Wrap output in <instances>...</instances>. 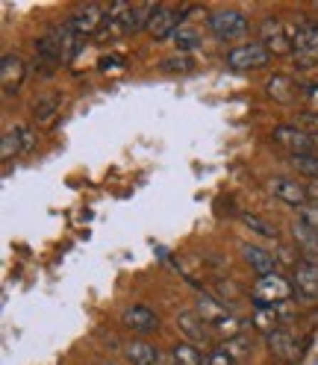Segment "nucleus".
I'll use <instances>...</instances> for the list:
<instances>
[{
	"label": "nucleus",
	"instance_id": "f03ea898",
	"mask_svg": "<svg viewBox=\"0 0 318 365\" xmlns=\"http://www.w3.org/2000/svg\"><path fill=\"white\" fill-rule=\"evenodd\" d=\"M294 294V286L292 280H286L283 274H265V277H260L251 289V298H254V307H271L277 309L280 304H289Z\"/></svg>",
	"mask_w": 318,
	"mask_h": 365
},
{
	"label": "nucleus",
	"instance_id": "39448f33",
	"mask_svg": "<svg viewBox=\"0 0 318 365\" xmlns=\"http://www.w3.org/2000/svg\"><path fill=\"white\" fill-rule=\"evenodd\" d=\"M260 41L265 44V51L271 56H286L292 53V38H289V27H286V21L275 18V15H268L262 24H260Z\"/></svg>",
	"mask_w": 318,
	"mask_h": 365
},
{
	"label": "nucleus",
	"instance_id": "b1692460",
	"mask_svg": "<svg viewBox=\"0 0 318 365\" xmlns=\"http://www.w3.org/2000/svg\"><path fill=\"white\" fill-rule=\"evenodd\" d=\"M242 224H245L251 233H257V236H262V239H275V242H277V227H271L265 218L251 215V212H242Z\"/></svg>",
	"mask_w": 318,
	"mask_h": 365
},
{
	"label": "nucleus",
	"instance_id": "c756f323",
	"mask_svg": "<svg viewBox=\"0 0 318 365\" xmlns=\"http://www.w3.org/2000/svg\"><path fill=\"white\" fill-rule=\"evenodd\" d=\"M301 221L309 224L312 230H318V203H307V207H301Z\"/></svg>",
	"mask_w": 318,
	"mask_h": 365
},
{
	"label": "nucleus",
	"instance_id": "2f4dec72",
	"mask_svg": "<svg viewBox=\"0 0 318 365\" xmlns=\"http://www.w3.org/2000/svg\"><path fill=\"white\" fill-rule=\"evenodd\" d=\"M304 98L309 101V109H312V112H318V83H312V86L304 91Z\"/></svg>",
	"mask_w": 318,
	"mask_h": 365
},
{
	"label": "nucleus",
	"instance_id": "7ed1b4c3",
	"mask_svg": "<svg viewBox=\"0 0 318 365\" xmlns=\"http://www.w3.org/2000/svg\"><path fill=\"white\" fill-rule=\"evenodd\" d=\"M207 24L218 41H236L247 33V18L239 9H215V12H210Z\"/></svg>",
	"mask_w": 318,
	"mask_h": 365
},
{
	"label": "nucleus",
	"instance_id": "7c9ffc66",
	"mask_svg": "<svg viewBox=\"0 0 318 365\" xmlns=\"http://www.w3.org/2000/svg\"><path fill=\"white\" fill-rule=\"evenodd\" d=\"M207 365H236L230 356H227L224 351H215V354H210V359H207Z\"/></svg>",
	"mask_w": 318,
	"mask_h": 365
},
{
	"label": "nucleus",
	"instance_id": "ddd939ff",
	"mask_svg": "<svg viewBox=\"0 0 318 365\" xmlns=\"http://www.w3.org/2000/svg\"><path fill=\"white\" fill-rule=\"evenodd\" d=\"M183 15H186V9H177V6H159V12L153 15L148 33H150L156 41H163V38H168V36L174 38V33L180 30V21H183Z\"/></svg>",
	"mask_w": 318,
	"mask_h": 365
},
{
	"label": "nucleus",
	"instance_id": "20e7f679",
	"mask_svg": "<svg viewBox=\"0 0 318 365\" xmlns=\"http://www.w3.org/2000/svg\"><path fill=\"white\" fill-rule=\"evenodd\" d=\"M271 59V53L265 51L262 41H247V44H236L233 51H227V65L233 71H257V68H265Z\"/></svg>",
	"mask_w": 318,
	"mask_h": 365
},
{
	"label": "nucleus",
	"instance_id": "1a4fd4ad",
	"mask_svg": "<svg viewBox=\"0 0 318 365\" xmlns=\"http://www.w3.org/2000/svg\"><path fill=\"white\" fill-rule=\"evenodd\" d=\"M177 330H180V336H183L189 345H195V348H203V345H210L212 341V330L207 327V322L198 315V309L192 312V309H186V312H180L177 315Z\"/></svg>",
	"mask_w": 318,
	"mask_h": 365
},
{
	"label": "nucleus",
	"instance_id": "412c9836",
	"mask_svg": "<svg viewBox=\"0 0 318 365\" xmlns=\"http://www.w3.org/2000/svg\"><path fill=\"white\" fill-rule=\"evenodd\" d=\"M292 233H294V242L304 247V254H307V257L318 254V230H312L309 224H304V221L298 218V221L292 224Z\"/></svg>",
	"mask_w": 318,
	"mask_h": 365
},
{
	"label": "nucleus",
	"instance_id": "a211bd4d",
	"mask_svg": "<svg viewBox=\"0 0 318 365\" xmlns=\"http://www.w3.org/2000/svg\"><path fill=\"white\" fill-rule=\"evenodd\" d=\"M124 356H127L130 365H156L159 351L150 345V341H145V339H133L130 345L124 348Z\"/></svg>",
	"mask_w": 318,
	"mask_h": 365
},
{
	"label": "nucleus",
	"instance_id": "5701e85b",
	"mask_svg": "<svg viewBox=\"0 0 318 365\" xmlns=\"http://www.w3.org/2000/svg\"><path fill=\"white\" fill-rule=\"evenodd\" d=\"M171 356H174V365H203L200 348L189 345V341H177L174 351H171Z\"/></svg>",
	"mask_w": 318,
	"mask_h": 365
},
{
	"label": "nucleus",
	"instance_id": "6e6552de",
	"mask_svg": "<svg viewBox=\"0 0 318 365\" xmlns=\"http://www.w3.org/2000/svg\"><path fill=\"white\" fill-rule=\"evenodd\" d=\"M268 192H271V197H277V200L289 203V207H298V210L309 203L307 186L298 182V180H292V177H271L268 180Z\"/></svg>",
	"mask_w": 318,
	"mask_h": 365
},
{
	"label": "nucleus",
	"instance_id": "473e14b6",
	"mask_svg": "<svg viewBox=\"0 0 318 365\" xmlns=\"http://www.w3.org/2000/svg\"><path fill=\"white\" fill-rule=\"evenodd\" d=\"M103 365H112V362H103Z\"/></svg>",
	"mask_w": 318,
	"mask_h": 365
},
{
	"label": "nucleus",
	"instance_id": "9b49d317",
	"mask_svg": "<svg viewBox=\"0 0 318 365\" xmlns=\"http://www.w3.org/2000/svg\"><path fill=\"white\" fill-rule=\"evenodd\" d=\"M121 322H124L127 330L139 333V336H148V333H156V330H159V315H156L150 307H145V304L127 307V309L121 312Z\"/></svg>",
	"mask_w": 318,
	"mask_h": 365
},
{
	"label": "nucleus",
	"instance_id": "cd10ccee",
	"mask_svg": "<svg viewBox=\"0 0 318 365\" xmlns=\"http://www.w3.org/2000/svg\"><path fill=\"white\" fill-rule=\"evenodd\" d=\"M294 127H298V130H304L307 135H312V139H318V112H312V109L301 112V115H298V121H294Z\"/></svg>",
	"mask_w": 318,
	"mask_h": 365
},
{
	"label": "nucleus",
	"instance_id": "0eeeda50",
	"mask_svg": "<svg viewBox=\"0 0 318 365\" xmlns=\"http://www.w3.org/2000/svg\"><path fill=\"white\" fill-rule=\"evenodd\" d=\"M68 24H71V30L86 38V36H98L101 27L106 24V9L101 4H83L71 12V18H68Z\"/></svg>",
	"mask_w": 318,
	"mask_h": 365
},
{
	"label": "nucleus",
	"instance_id": "f8f14e48",
	"mask_svg": "<svg viewBox=\"0 0 318 365\" xmlns=\"http://www.w3.org/2000/svg\"><path fill=\"white\" fill-rule=\"evenodd\" d=\"M24 77H27V62L21 56L6 53L4 59H0V86H4L6 98L18 95V88H21V83H24Z\"/></svg>",
	"mask_w": 318,
	"mask_h": 365
},
{
	"label": "nucleus",
	"instance_id": "423d86ee",
	"mask_svg": "<svg viewBox=\"0 0 318 365\" xmlns=\"http://www.w3.org/2000/svg\"><path fill=\"white\" fill-rule=\"evenodd\" d=\"M271 139H275L283 150H289V156H312L315 153V142L312 135H307L304 130H298L294 124H280L271 130Z\"/></svg>",
	"mask_w": 318,
	"mask_h": 365
},
{
	"label": "nucleus",
	"instance_id": "a878e982",
	"mask_svg": "<svg viewBox=\"0 0 318 365\" xmlns=\"http://www.w3.org/2000/svg\"><path fill=\"white\" fill-rule=\"evenodd\" d=\"M292 165L298 168L304 177L318 180V153H312V156H292Z\"/></svg>",
	"mask_w": 318,
	"mask_h": 365
},
{
	"label": "nucleus",
	"instance_id": "4be33fe9",
	"mask_svg": "<svg viewBox=\"0 0 318 365\" xmlns=\"http://www.w3.org/2000/svg\"><path fill=\"white\" fill-rule=\"evenodd\" d=\"M18 153H24V139H21V124L9 127V130L4 133V142H0V159H4V163H9V159H12V156H18Z\"/></svg>",
	"mask_w": 318,
	"mask_h": 365
},
{
	"label": "nucleus",
	"instance_id": "bb28decb",
	"mask_svg": "<svg viewBox=\"0 0 318 365\" xmlns=\"http://www.w3.org/2000/svg\"><path fill=\"white\" fill-rule=\"evenodd\" d=\"M159 68H163L165 74H177V71H189V68H195V62H192L186 53H180V56L163 59V62H159Z\"/></svg>",
	"mask_w": 318,
	"mask_h": 365
},
{
	"label": "nucleus",
	"instance_id": "393cba45",
	"mask_svg": "<svg viewBox=\"0 0 318 365\" xmlns=\"http://www.w3.org/2000/svg\"><path fill=\"white\" fill-rule=\"evenodd\" d=\"M174 44H177V51H180V53H189V51L198 48V33L189 30V27H180V30L174 33Z\"/></svg>",
	"mask_w": 318,
	"mask_h": 365
},
{
	"label": "nucleus",
	"instance_id": "dca6fc26",
	"mask_svg": "<svg viewBox=\"0 0 318 365\" xmlns=\"http://www.w3.org/2000/svg\"><path fill=\"white\" fill-rule=\"evenodd\" d=\"M159 6H163V4H133L130 12L124 15L127 33H142V30H148L150 21H153V15L159 12Z\"/></svg>",
	"mask_w": 318,
	"mask_h": 365
},
{
	"label": "nucleus",
	"instance_id": "f257e3e1",
	"mask_svg": "<svg viewBox=\"0 0 318 365\" xmlns=\"http://www.w3.org/2000/svg\"><path fill=\"white\" fill-rule=\"evenodd\" d=\"M286 27H289V38H292L294 65H298L301 71H309V68L318 65V21L294 18Z\"/></svg>",
	"mask_w": 318,
	"mask_h": 365
},
{
	"label": "nucleus",
	"instance_id": "9d476101",
	"mask_svg": "<svg viewBox=\"0 0 318 365\" xmlns=\"http://www.w3.org/2000/svg\"><path fill=\"white\" fill-rule=\"evenodd\" d=\"M292 286L304 301H318V262L298 259V265L292 268Z\"/></svg>",
	"mask_w": 318,
	"mask_h": 365
},
{
	"label": "nucleus",
	"instance_id": "f3484780",
	"mask_svg": "<svg viewBox=\"0 0 318 365\" xmlns=\"http://www.w3.org/2000/svg\"><path fill=\"white\" fill-rule=\"evenodd\" d=\"M265 341H268L271 356H277V359H283V362H294V359L301 356L298 345H294V339H292L286 330H277V333L265 336Z\"/></svg>",
	"mask_w": 318,
	"mask_h": 365
},
{
	"label": "nucleus",
	"instance_id": "aec40b11",
	"mask_svg": "<svg viewBox=\"0 0 318 365\" xmlns=\"http://www.w3.org/2000/svg\"><path fill=\"white\" fill-rule=\"evenodd\" d=\"M251 327L262 336H271V333H277L280 330V315L277 309H271V307H254L251 312Z\"/></svg>",
	"mask_w": 318,
	"mask_h": 365
},
{
	"label": "nucleus",
	"instance_id": "c85d7f7f",
	"mask_svg": "<svg viewBox=\"0 0 318 365\" xmlns=\"http://www.w3.org/2000/svg\"><path fill=\"white\" fill-rule=\"evenodd\" d=\"M218 351H224L227 356H230V359L236 362V359H242V356L247 354V341H245V336H239V339H230V341H224V345H221Z\"/></svg>",
	"mask_w": 318,
	"mask_h": 365
},
{
	"label": "nucleus",
	"instance_id": "6ab92c4d",
	"mask_svg": "<svg viewBox=\"0 0 318 365\" xmlns=\"http://www.w3.org/2000/svg\"><path fill=\"white\" fill-rule=\"evenodd\" d=\"M294 91H298L294 88V80L286 77V74H275V77H268V83H265V95L271 101H277V103H292Z\"/></svg>",
	"mask_w": 318,
	"mask_h": 365
},
{
	"label": "nucleus",
	"instance_id": "2eb2a0df",
	"mask_svg": "<svg viewBox=\"0 0 318 365\" xmlns=\"http://www.w3.org/2000/svg\"><path fill=\"white\" fill-rule=\"evenodd\" d=\"M242 257H245L247 265L260 274V277H265V274H275V268H277V257L271 254V250H265V247H257V245H242Z\"/></svg>",
	"mask_w": 318,
	"mask_h": 365
},
{
	"label": "nucleus",
	"instance_id": "4468645a",
	"mask_svg": "<svg viewBox=\"0 0 318 365\" xmlns=\"http://www.w3.org/2000/svg\"><path fill=\"white\" fill-rule=\"evenodd\" d=\"M59 109H62V95L59 91H41V95L33 101V118H36L39 127H48L56 118Z\"/></svg>",
	"mask_w": 318,
	"mask_h": 365
}]
</instances>
